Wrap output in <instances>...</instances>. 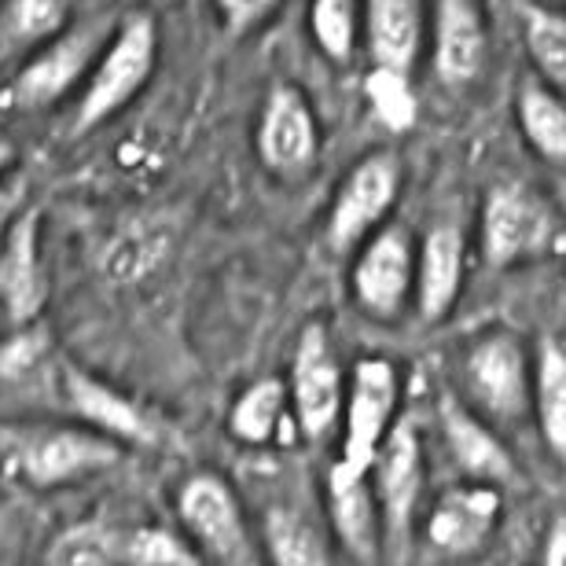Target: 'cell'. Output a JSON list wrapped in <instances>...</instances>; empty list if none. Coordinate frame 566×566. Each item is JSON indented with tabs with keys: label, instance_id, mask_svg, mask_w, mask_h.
I'll use <instances>...</instances> for the list:
<instances>
[{
	"label": "cell",
	"instance_id": "1",
	"mask_svg": "<svg viewBox=\"0 0 566 566\" xmlns=\"http://www.w3.org/2000/svg\"><path fill=\"white\" fill-rule=\"evenodd\" d=\"M115 22L118 19L111 15L74 19L60 38L30 52L0 85V111H8V115H44V111L82 93L99 52L107 49L111 33H115Z\"/></svg>",
	"mask_w": 566,
	"mask_h": 566
},
{
	"label": "cell",
	"instance_id": "2",
	"mask_svg": "<svg viewBox=\"0 0 566 566\" xmlns=\"http://www.w3.org/2000/svg\"><path fill=\"white\" fill-rule=\"evenodd\" d=\"M126 446L93 427L8 423L0 427V463L30 490H60L66 482L118 468Z\"/></svg>",
	"mask_w": 566,
	"mask_h": 566
},
{
	"label": "cell",
	"instance_id": "3",
	"mask_svg": "<svg viewBox=\"0 0 566 566\" xmlns=\"http://www.w3.org/2000/svg\"><path fill=\"white\" fill-rule=\"evenodd\" d=\"M566 251V221L526 180H496L485 188L479 210V254L482 262L504 269L534 265Z\"/></svg>",
	"mask_w": 566,
	"mask_h": 566
},
{
	"label": "cell",
	"instance_id": "4",
	"mask_svg": "<svg viewBox=\"0 0 566 566\" xmlns=\"http://www.w3.org/2000/svg\"><path fill=\"white\" fill-rule=\"evenodd\" d=\"M158 66V27L155 15L147 11H129L115 22L107 49L99 52V60L88 74V82L77 93L71 133L85 137L99 126H107L111 118H118L133 99H137Z\"/></svg>",
	"mask_w": 566,
	"mask_h": 566
},
{
	"label": "cell",
	"instance_id": "5",
	"mask_svg": "<svg viewBox=\"0 0 566 566\" xmlns=\"http://www.w3.org/2000/svg\"><path fill=\"white\" fill-rule=\"evenodd\" d=\"M460 401L471 405L485 423H518L534 412V357L523 338L493 327L471 338L460 354Z\"/></svg>",
	"mask_w": 566,
	"mask_h": 566
},
{
	"label": "cell",
	"instance_id": "6",
	"mask_svg": "<svg viewBox=\"0 0 566 566\" xmlns=\"http://www.w3.org/2000/svg\"><path fill=\"white\" fill-rule=\"evenodd\" d=\"M398 405H401L398 365L390 357H360L346 376L343 449H338V460L332 463L327 479H343V482L368 479L390 427L398 423Z\"/></svg>",
	"mask_w": 566,
	"mask_h": 566
},
{
	"label": "cell",
	"instance_id": "7",
	"mask_svg": "<svg viewBox=\"0 0 566 566\" xmlns=\"http://www.w3.org/2000/svg\"><path fill=\"white\" fill-rule=\"evenodd\" d=\"M177 518L210 566H258L247 515L221 474H191L177 493Z\"/></svg>",
	"mask_w": 566,
	"mask_h": 566
},
{
	"label": "cell",
	"instance_id": "8",
	"mask_svg": "<svg viewBox=\"0 0 566 566\" xmlns=\"http://www.w3.org/2000/svg\"><path fill=\"white\" fill-rule=\"evenodd\" d=\"M401 180L405 174L394 151H371L349 166L327 210V243L335 254L357 251L371 232L387 224L401 196Z\"/></svg>",
	"mask_w": 566,
	"mask_h": 566
},
{
	"label": "cell",
	"instance_id": "9",
	"mask_svg": "<svg viewBox=\"0 0 566 566\" xmlns=\"http://www.w3.org/2000/svg\"><path fill=\"white\" fill-rule=\"evenodd\" d=\"M291 412L305 441H321L343 420L346 405V371L338 365L332 335L321 321L305 324L291 357Z\"/></svg>",
	"mask_w": 566,
	"mask_h": 566
},
{
	"label": "cell",
	"instance_id": "10",
	"mask_svg": "<svg viewBox=\"0 0 566 566\" xmlns=\"http://www.w3.org/2000/svg\"><path fill=\"white\" fill-rule=\"evenodd\" d=\"M349 291L371 321H398L416 294V240L405 224H382L357 247Z\"/></svg>",
	"mask_w": 566,
	"mask_h": 566
},
{
	"label": "cell",
	"instance_id": "11",
	"mask_svg": "<svg viewBox=\"0 0 566 566\" xmlns=\"http://www.w3.org/2000/svg\"><path fill=\"white\" fill-rule=\"evenodd\" d=\"M254 147L262 166L280 180H298L321 158V122L294 82H273L258 115Z\"/></svg>",
	"mask_w": 566,
	"mask_h": 566
},
{
	"label": "cell",
	"instance_id": "12",
	"mask_svg": "<svg viewBox=\"0 0 566 566\" xmlns=\"http://www.w3.org/2000/svg\"><path fill=\"white\" fill-rule=\"evenodd\" d=\"M423 446L412 420H398L382 441L376 468H371V493H376L382 541L390 548H405L416 526V507L423 496Z\"/></svg>",
	"mask_w": 566,
	"mask_h": 566
},
{
	"label": "cell",
	"instance_id": "13",
	"mask_svg": "<svg viewBox=\"0 0 566 566\" xmlns=\"http://www.w3.org/2000/svg\"><path fill=\"white\" fill-rule=\"evenodd\" d=\"M41 210L27 207L0 240V313L8 324H38L49 302V269L41 254Z\"/></svg>",
	"mask_w": 566,
	"mask_h": 566
},
{
	"label": "cell",
	"instance_id": "14",
	"mask_svg": "<svg viewBox=\"0 0 566 566\" xmlns=\"http://www.w3.org/2000/svg\"><path fill=\"white\" fill-rule=\"evenodd\" d=\"M501 490L485 482L452 485L430 504L427 541L449 559H471L490 545V537L501 526Z\"/></svg>",
	"mask_w": 566,
	"mask_h": 566
},
{
	"label": "cell",
	"instance_id": "15",
	"mask_svg": "<svg viewBox=\"0 0 566 566\" xmlns=\"http://www.w3.org/2000/svg\"><path fill=\"white\" fill-rule=\"evenodd\" d=\"M438 427L446 438L449 460L468 482L504 485L515 482V457L496 434L493 423H485L471 405H463L457 394H441L438 398Z\"/></svg>",
	"mask_w": 566,
	"mask_h": 566
},
{
	"label": "cell",
	"instance_id": "16",
	"mask_svg": "<svg viewBox=\"0 0 566 566\" xmlns=\"http://www.w3.org/2000/svg\"><path fill=\"white\" fill-rule=\"evenodd\" d=\"M60 394H63L66 409L77 416V423L115 438L118 446H151L158 438L151 416H147L129 394H122L118 387H111L104 379H96L93 371H85L77 365H63Z\"/></svg>",
	"mask_w": 566,
	"mask_h": 566
},
{
	"label": "cell",
	"instance_id": "17",
	"mask_svg": "<svg viewBox=\"0 0 566 566\" xmlns=\"http://www.w3.org/2000/svg\"><path fill=\"white\" fill-rule=\"evenodd\" d=\"M463 280H468V235L457 221L430 224L416 243V313L427 324L446 321L460 302Z\"/></svg>",
	"mask_w": 566,
	"mask_h": 566
},
{
	"label": "cell",
	"instance_id": "18",
	"mask_svg": "<svg viewBox=\"0 0 566 566\" xmlns=\"http://www.w3.org/2000/svg\"><path fill=\"white\" fill-rule=\"evenodd\" d=\"M434 74L441 85L468 88L490 60V30L479 0H434Z\"/></svg>",
	"mask_w": 566,
	"mask_h": 566
},
{
	"label": "cell",
	"instance_id": "19",
	"mask_svg": "<svg viewBox=\"0 0 566 566\" xmlns=\"http://www.w3.org/2000/svg\"><path fill=\"white\" fill-rule=\"evenodd\" d=\"M360 41L371 66L412 74L427 41V4L423 0H365Z\"/></svg>",
	"mask_w": 566,
	"mask_h": 566
},
{
	"label": "cell",
	"instance_id": "20",
	"mask_svg": "<svg viewBox=\"0 0 566 566\" xmlns=\"http://www.w3.org/2000/svg\"><path fill=\"white\" fill-rule=\"evenodd\" d=\"M229 434L235 441H243V446H251V449L273 446V441L302 438L298 423H294V412H291L287 382H283L280 376L254 379L232 405Z\"/></svg>",
	"mask_w": 566,
	"mask_h": 566
},
{
	"label": "cell",
	"instance_id": "21",
	"mask_svg": "<svg viewBox=\"0 0 566 566\" xmlns=\"http://www.w3.org/2000/svg\"><path fill=\"white\" fill-rule=\"evenodd\" d=\"M327 515H332V530L343 541L349 559L376 563L382 545V518L376 493H371V474L357 482L327 479Z\"/></svg>",
	"mask_w": 566,
	"mask_h": 566
},
{
	"label": "cell",
	"instance_id": "22",
	"mask_svg": "<svg viewBox=\"0 0 566 566\" xmlns=\"http://www.w3.org/2000/svg\"><path fill=\"white\" fill-rule=\"evenodd\" d=\"M77 0H0V60H27L71 27Z\"/></svg>",
	"mask_w": 566,
	"mask_h": 566
},
{
	"label": "cell",
	"instance_id": "23",
	"mask_svg": "<svg viewBox=\"0 0 566 566\" xmlns=\"http://www.w3.org/2000/svg\"><path fill=\"white\" fill-rule=\"evenodd\" d=\"M515 122L530 151L566 169V93L541 77H526L515 96Z\"/></svg>",
	"mask_w": 566,
	"mask_h": 566
},
{
	"label": "cell",
	"instance_id": "24",
	"mask_svg": "<svg viewBox=\"0 0 566 566\" xmlns=\"http://www.w3.org/2000/svg\"><path fill=\"white\" fill-rule=\"evenodd\" d=\"M262 548L273 566H332L324 534L302 507L273 504L262 515Z\"/></svg>",
	"mask_w": 566,
	"mask_h": 566
},
{
	"label": "cell",
	"instance_id": "25",
	"mask_svg": "<svg viewBox=\"0 0 566 566\" xmlns=\"http://www.w3.org/2000/svg\"><path fill=\"white\" fill-rule=\"evenodd\" d=\"M534 416L545 449L566 463V346L541 338L534 354Z\"/></svg>",
	"mask_w": 566,
	"mask_h": 566
},
{
	"label": "cell",
	"instance_id": "26",
	"mask_svg": "<svg viewBox=\"0 0 566 566\" xmlns=\"http://www.w3.org/2000/svg\"><path fill=\"white\" fill-rule=\"evenodd\" d=\"M169 251V229L158 218H140L126 224L104 251V273L115 283L144 280Z\"/></svg>",
	"mask_w": 566,
	"mask_h": 566
},
{
	"label": "cell",
	"instance_id": "27",
	"mask_svg": "<svg viewBox=\"0 0 566 566\" xmlns=\"http://www.w3.org/2000/svg\"><path fill=\"white\" fill-rule=\"evenodd\" d=\"M523 41L541 82L566 93V15L545 4H523Z\"/></svg>",
	"mask_w": 566,
	"mask_h": 566
},
{
	"label": "cell",
	"instance_id": "28",
	"mask_svg": "<svg viewBox=\"0 0 566 566\" xmlns=\"http://www.w3.org/2000/svg\"><path fill=\"white\" fill-rule=\"evenodd\" d=\"M365 0H310V38L327 63L346 66L360 44Z\"/></svg>",
	"mask_w": 566,
	"mask_h": 566
},
{
	"label": "cell",
	"instance_id": "29",
	"mask_svg": "<svg viewBox=\"0 0 566 566\" xmlns=\"http://www.w3.org/2000/svg\"><path fill=\"white\" fill-rule=\"evenodd\" d=\"M44 566H122V534L107 523H74L52 537Z\"/></svg>",
	"mask_w": 566,
	"mask_h": 566
},
{
	"label": "cell",
	"instance_id": "30",
	"mask_svg": "<svg viewBox=\"0 0 566 566\" xmlns=\"http://www.w3.org/2000/svg\"><path fill=\"white\" fill-rule=\"evenodd\" d=\"M122 566H210L191 545L188 534L169 526H137L122 534Z\"/></svg>",
	"mask_w": 566,
	"mask_h": 566
},
{
	"label": "cell",
	"instance_id": "31",
	"mask_svg": "<svg viewBox=\"0 0 566 566\" xmlns=\"http://www.w3.org/2000/svg\"><path fill=\"white\" fill-rule=\"evenodd\" d=\"M365 96L376 118L394 133H409L420 118V99H416L412 74L387 71V66H368Z\"/></svg>",
	"mask_w": 566,
	"mask_h": 566
},
{
	"label": "cell",
	"instance_id": "32",
	"mask_svg": "<svg viewBox=\"0 0 566 566\" xmlns=\"http://www.w3.org/2000/svg\"><path fill=\"white\" fill-rule=\"evenodd\" d=\"M49 354V332L41 324H22L15 335L0 343V379L27 376Z\"/></svg>",
	"mask_w": 566,
	"mask_h": 566
},
{
	"label": "cell",
	"instance_id": "33",
	"mask_svg": "<svg viewBox=\"0 0 566 566\" xmlns=\"http://www.w3.org/2000/svg\"><path fill=\"white\" fill-rule=\"evenodd\" d=\"M280 4L283 0H213V8H218V15H221V27L235 33V38H243V33H251L262 27V22H269Z\"/></svg>",
	"mask_w": 566,
	"mask_h": 566
},
{
	"label": "cell",
	"instance_id": "34",
	"mask_svg": "<svg viewBox=\"0 0 566 566\" xmlns=\"http://www.w3.org/2000/svg\"><path fill=\"white\" fill-rule=\"evenodd\" d=\"M30 207V185H27V174H11L0 180V240L8 235L11 224L19 221V213Z\"/></svg>",
	"mask_w": 566,
	"mask_h": 566
},
{
	"label": "cell",
	"instance_id": "35",
	"mask_svg": "<svg viewBox=\"0 0 566 566\" xmlns=\"http://www.w3.org/2000/svg\"><path fill=\"white\" fill-rule=\"evenodd\" d=\"M541 566H566V515H556L545 534V552H541Z\"/></svg>",
	"mask_w": 566,
	"mask_h": 566
},
{
	"label": "cell",
	"instance_id": "36",
	"mask_svg": "<svg viewBox=\"0 0 566 566\" xmlns=\"http://www.w3.org/2000/svg\"><path fill=\"white\" fill-rule=\"evenodd\" d=\"M15 163H19V151H15V144H11L4 133H0V180L15 174Z\"/></svg>",
	"mask_w": 566,
	"mask_h": 566
},
{
	"label": "cell",
	"instance_id": "37",
	"mask_svg": "<svg viewBox=\"0 0 566 566\" xmlns=\"http://www.w3.org/2000/svg\"><path fill=\"white\" fill-rule=\"evenodd\" d=\"M0 316H4V313H0Z\"/></svg>",
	"mask_w": 566,
	"mask_h": 566
}]
</instances>
